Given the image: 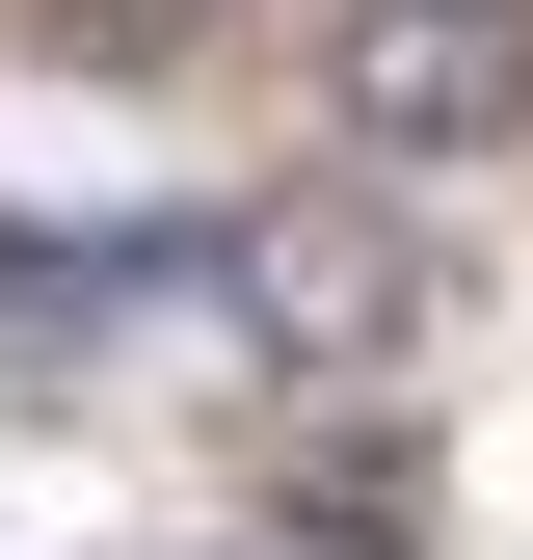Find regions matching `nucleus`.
<instances>
[{
    "label": "nucleus",
    "mask_w": 533,
    "mask_h": 560,
    "mask_svg": "<svg viewBox=\"0 0 533 560\" xmlns=\"http://www.w3.org/2000/svg\"><path fill=\"white\" fill-rule=\"evenodd\" d=\"M214 347L240 374H400V347H427V214H400V187H240L214 214Z\"/></svg>",
    "instance_id": "f257e3e1"
},
{
    "label": "nucleus",
    "mask_w": 533,
    "mask_h": 560,
    "mask_svg": "<svg viewBox=\"0 0 533 560\" xmlns=\"http://www.w3.org/2000/svg\"><path fill=\"white\" fill-rule=\"evenodd\" d=\"M294 560H427V480H400L374 428H347V454H294Z\"/></svg>",
    "instance_id": "7ed1b4c3"
},
{
    "label": "nucleus",
    "mask_w": 533,
    "mask_h": 560,
    "mask_svg": "<svg viewBox=\"0 0 533 560\" xmlns=\"http://www.w3.org/2000/svg\"><path fill=\"white\" fill-rule=\"evenodd\" d=\"M347 133L374 161H507L533 133V0H347Z\"/></svg>",
    "instance_id": "f03ea898"
}]
</instances>
